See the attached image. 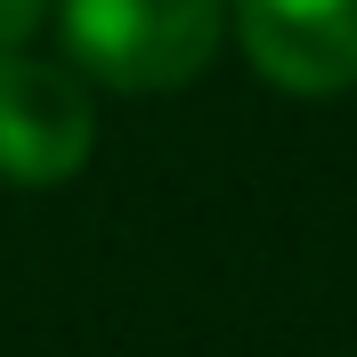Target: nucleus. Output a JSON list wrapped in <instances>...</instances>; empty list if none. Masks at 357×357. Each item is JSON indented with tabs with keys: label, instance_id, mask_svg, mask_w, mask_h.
<instances>
[{
	"label": "nucleus",
	"instance_id": "f257e3e1",
	"mask_svg": "<svg viewBox=\"0 0 357 357\" xmlns=\"http://www.w3.org/2000/svg\"><path fill=\"white\" fill-rule=\"evenodd\" d=\"M73 73L130 98H171L203 82L227 41V0H57Z\"/></svg>",
	"mask_w": 357,
	"mask_h": 357
},
{
	"label": "nucleus",
	"instance_id": "f03ea898",
	"mask_svg": "<svg viewBox=\"0 0 357 357\" xmlns=\"http://www.w3.org/2000/svg\"><path fill=\"white\" fill-rule=\"evenodd\" d=\"M98 146V106L73 66L8 49L0 57V187H66Z\"/></svg>",
	"mask_w": 357,
	"mask_h": 357
},
{
	"label": "nucleus",
	"instance_id": "7ed1b4c3",
	"mask_svg": "<svg viewBox=\"0 0 357 357\" xmlns=\"http://www.w3.org/2000/svg\"><path fill=\"white\" fill-rule=\"evenodd\" d=\"M252 73L284 98L357 89V0H227Z\"/></svg>",
	"mask_w": 357,
	"mask_h": 357
},
{
	"label": "nucleus",
	"instance_id": "20e7f679",
	"mask_svg": "<svg viewBox=\"0 0 357 357\" xmlns=\"http://www.w3.org/2000/svg\"><path fill=\"white\" fill-rule=\"evenodd\" d=\"M49 17V0H0V57L33 41V24Z\"/></svg>",
	"mask_w": 357,
	"mask_h": 357
}]
</instances>
